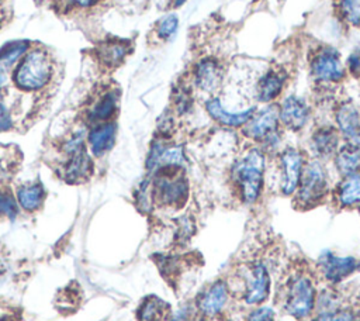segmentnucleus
Listing matches in <instances>:
<instances>
[{
  "mask_svg": "<svg viewBox=\"0 0 360 321\" xmlns=\"http://www.w3.org/2000/svg\"><path fill=\"white\" fill-rule=\"evenodd\" d=\"M52 77V63L42 49L28 51L14 66L13 80L15 86L25 92L45 87Z\"/></svg>",
  "mask_w": 360,
  "mask_h": 321,
  "instance_id": "obj_1",
  "label": "nucleus"
},
{
  "mask_svg": "<svg viewBox=\"0 0 360 321\" xmlns=\"http://www.w3.org/2000/svg\"><path fill=\"white\" fill-rule=\"evenodd\" d=\"M264 173V155L250 149L233 168V177L245 203H255L260 196Z\"/></svg>",
  "mask_w": 360,
  "mask_h": 321,
  "instance_id": "obj_2",
  "label": "nucleus"
},
{
  "mask_svg": "<svg viewBox=\"0 0 360 321\" xmlns=\"http://www.w3.org/2000/svg\"><path fill=\"white\" fill-rule=\"evenodd\" d=\"M326 173L319 162H309L304 165L298 182L297 200L302 207H312L318 204L326 193Z\"/></svg>",
  "mask_w": 360,
  "mask_h": 321,
  "instance_id": "obj_3",
  "label": "nucleus"
},
{
  "mask_svg": "<svg viewBox=\"0 0 360 321\" xmlns=\"http://www.w3.org/2000/svg\"><path fill=\"white\" fill-rule=\"evenodd\" d=\"M180 168H160V175L155 182V196L160 203L167 206H183L187 200V180L180 173Z\"/></svg>",
  "mask_w": 360,
  "mask_h": 321,
  "instance_id": "obj_4",
  "label": "nucleus"
},
{
  "mask_svg": "<svg viewBox=\"0 0 360 321\" xmlns=\"http://www.w3.org/2000/svg\"><path fill=\"white\" fill-rule=\"evenodd\" d=\"M315 301V291L311 279L305 275L295 276L287 287V298H285V310L297 317H307Z\"/></svg>",
  "mask_w": 360,
  "mask_h": 321,
  "instance_id": "obj_5",
  "label": "nucleus"
},
{
  "mask_svg": "<svg viewBox=\"0 0 360 321\" xmlns=\"http://www.w3.org/2000/svg\"><path fill=\"white\" fill-rule=\"evenodd\" d=\"M309 70L315 80L326 83L339 82L345 76V69L340 62V56L330 46L321 48L312 56L309 62Z\"/></svg>",
  "mask_w": 360,
  "mask_h": 321,
  "instance_id": "obj_6",
  "label": "nucleus"
},
{
  "mask_svg": "<svg viewBox=\"0 0 360 321\" xmlns=\"http://www.w3.org/2000/svg\"><path fill=\"white\" fill-rule=\"evenodd\" d=\"M245 279V301L259 304L267 298L270 290V277L267 269L262 263L249 265L243 272Z\"/></svg>",
  "mask_w": 360,
  "mask_h": 321,
  "instance_id": "obj_7",
  "label": "nucleus"
},
{
  "mask_svg": "<svg viewBox=\"0 0 360 321\" xmlns=\"http://www.w3.org/2000/svg\"><path fill=\"white\" fill-rule=\"evenodd\" d=\"M278 121V110L273 106L262 110L245 124V134L249 138L259 141H270L276 137V128Z\"/></svg>",
  "mask_w": 360,
  "mask_h": 321,
  "instance_id": "obj_8",
  "label": "nucleus"
},
{
  "mask_svg": "<svg viewBox=\"0 0 360 321\" xmlns=\"http://www.w3.org/2000/svg\"><path fill=\"white\" fill-rule=\"evenodd\" d=\"M281 166V191L284 194H292L297 190L301 172L304 168V159L297 149H287L280 156Z\"/></svg>",
  "mask_w": 360,
  "mask_h": 321,
  "instance_id": "obj_9",
  "label": "nucleus"
},
{
  "mask_svg": "<svg viewBox=\"0 0 360 321\" xmlns=\"http://www.w3.org/2000/svg\"><path fill=\"white\" fill-rule=\"evenodd\" d=\"M222 77V66L214 58H202L194 66V82L202 92H215L221 86Z\"/></svg>",
  "mask_w": 360,
  "mask_h": 321,
  "instance_id": "obj_10",
  "label": "nucleus"
},
{
  "mask_svg": "<svg viewBox=\"0 0 360 321\" xmlns=\"http://www.w3.org/2000/svg\"><path fill=\"white\" fill-rule=\"evenodd\" d=\"M309 118V108L307 103L295 96L287 97L278 108V120L290 130H301Z\"/></svg>",
  "mask_w": 360,
  "mask_h": 321,
  "instance_id": "obj_11",
  "label": "nucleus"
},
{
  "mask_svg": "<svg viewBox=\"0 0 360 321\" xmlns=\"http://www.w3.org/2000/svg\"><path fill=\"white\" fill-rule=\"evenodd\" d=\"M336 122L349 144L360 146V113L352 103H345L338 108Z\"/></svg>",
  "mask_w": 360,
  "mask_h": 321,
  "instance_id": "obj_12",
  "label": "nucleus"
},
{
  "mask_svg": "<svg viewBox=\"0 0 360 321\" xmlns=\"http://www.w3.org/2000/svg\"><path fill=\"white\" fill-rule=\"evenodd\" d=\"M319 266L325 279L335 283L345 279L356 269V259L350 256L340 258L330 252H325L319 258Z\"/></svg>",
  "mask_w": 360,
  "mask_h": 321,
  "instance_id": "obj_13",
  "label": "nucleus"
},
{
  "mask_svg": "<svg viewBox=\"0 0 360 321\" xmlns=\"http://www.w3.org/2000/svg\"><path fill=\"white\" fill-rule=\"evenodd\" d=\"M205 108H207V113L219 124L222 125H226V127H240V125H245L250 118L252 115L255 114V108L253 107H249L243 111H235V113H231L228 111L219 99H211L205 103Z\"/></svg>",
  "mask_w": 360,
  "mask_h": 321,
  "instance_id": "obj_14",
  "label": "nucleus"
},
{
  "mask_svg": "<svg viewBox=\"0 0 360 321\" xmlns=\"http://www.w3.org/2000/svg\"><path fill=\"white\" fill-rule=\"evenodd\" d=\"M287 75L280 69L267 70L259 80L256 87V97L259 101L269 103L278 97L285 84Z\"/></svg>",
  "mask_w": 360,
  "mask_h": 321,
  "instance_id": "obj_15",
  "label": "nucleus"
},
{
  "mask_svg": "<svg viewBox=\"0 0 360 321\" xmlns=\"http://www.w3.org/2000/svg\"><path fill=\"white\" fill-rule=\"evenodd\" d=\"M226 286L222 282H217L198 296L197 307L205 315H215L222 310V307L226 303Z\"/></svg>",
  "mask_w": 360,
  "mask_h": 321,
  "instance_id": "obj_16",
  "label": "nucleus"
},
{
  "mask_svg": "<svg viewBox=\"0 0 360 321\" xmlns=\"http://www.w3.org/2000/svg\"><path fill=\"white\" fill-rule=\"evenodd\" d=\"M115 131L117 125L111 121L98 124L96 128H93L89 134V145L91 152L97 156L107 152L114 144Z\"/></svg>",
  "mask_w": 360,
  "mask_h": 321,
  "instance_id": "obj_17",
  "label": "nucleus"
},
{
  "mask_svg": "<svg viewBox=\"0 0 360 321\" xmlns=\"http://www.w3.org/2000/svg\"><path fill=\"white\" fill-rule=\"evenodd\" d=\"M91 173V159L84 152V149L73 153L65 166V180L69 183H77L87 179Z\"/></svg>",
  "mask_w": 360,
  "mask_h": 321,
  "instance_id": "obj_18",
  "label": "nucleus"
},
{
  "mask_svg": "<svg viewBox=\"0 0 360 321\" xmlns=\"http://www.w3.org/2000/svg\"><path fill=\"white\" fill-rule=\"evenodd\" d=\"M336 199L340 206L350 207L360 203V173L345 176L336 189Z\"/></svg>",
  "mask_w": 360,
  "mask_h": 321,
  "instance_id": "obj_19",
  "label": "nucleus"
},
{
  "mask_svg": "<svg viewBox=\"0 0 360 321\" xmlns=\"http://www.w3.org/2000/svg\"><path fill=\"white\" fill-rule=\"evenodd\" d=\"M338 142H339L338 132L330 127L319 128L312 135V148L315 153L321 158L332 156L338 149Z\"/></svg>",
  "mask_w": 360,
  "mask_h": 321,
  "instance_id": "obj_20",
  "label": "nucleus"
},
{
  "mask_svg": "<svg viewBox=\"0 0 360 321\" xmlns=\"http://www.w3.org/2000/svg\"><path fill=\"white\" fill-rule=\"evenodd\" d=\"M336 168L343 175L357 173L360 169V146L346 145L336 153Z\"/></svg>",
  "mask_w": 360,
  "mask_h": 321,
  "instance_id": "obj_21",
  "label": "nucleus"
},
{
  "mask_svg": "<svg viewBox=\"0 0 360 321\" xmlns=\"http://www.w3.org/2000/svg\"><path fill=\"white\" fill-rule=\"evenodd\" d=\"M44 197L45 190L39 183L24 184L17 190V201L27 211L37 210L42 204Z\"/></svg>",
  "mask_w": 360,
  "mask_h": 321,
  "instance_id": "obj_22",
  "label": "nucleus"
},
{
  "mask_svg": "<svg viewBox=\"0 0 360 321\" xmlns=\"http://www.w3.org/2000/svg\"><path fill=\"white\" fill-rule=\"evenodd\" d=\"M128 54V45L120 39H111L98 48L100 59L107 66H117L120 65Z\"/></svg>",
  "mask_w": 360,
  "mask_h": 321,
  "instance_id": "obj_23",
  "label": "nucleus"
},
{
  "mask_svg": "<svg viewBox=\"0 0 360 321\" xmlns=\"http://www.w3.org/2000/svg\"><path fill=\"white\" fill-rule=\"evenodd\" d=\"M117 103H118V96L115 92L110 90V92L104 93L98 99V101L93 106V108L90 111V118L100 124H101V121L110 120L112 117V114L115 113Z\"/></svg>",
  "mask_w": 360,
  "mask_h": 321,
  "instance_id": "obj_24",
  "label": "nucleus"
},
{
  "mask_svg": "<svg viewBox=\"0 0 360 321\" xmlns=\"http://www.w3.org/2000/svg\"><path fill=\"white\" fill-rule=\"evenodd\" d=\"M28 42H13L0 51V69L8 72L28 52Z\"/></svg>",
  "mask_w": 360,
  "mask_h": 321,
  "instance_id": "obj_25",
  "label": "nucleus"
},
{
  "mask_svg": "<svg viewBox=\"0 0 360 321\" xmlns=\"http://www.w3.org/2000/svg\"><path fill=\"white\" fill-rule=\"evenodd\" d=\"M163 306L165 303L156 297L146 298L138 311L139 321H156L163 314Z\"/></svg>",
  "mask_w": 360,
  "mask_h": 321,
  "instance_id": "obj_26",
  "label": "nucleus"
},
{
  "mask_svg": "<svg viewBox=\"0 0 360 321\" xmlns=\"http://www.w3.org/2000/svg\"><path fill=\"white\" fill-rule=\"evenodd\" d=\"M177 15L176 14H169L166 17H163L158 27H156V34L162 38V39H170L177 30Z\"/></svg>",
  "mask_w": 360,
  "mask_h": 321,
  "instance_id": "obj_27",
  "label": "nucleus"
},
{
  "mask_svg": "<svg viewBox=\"0 0 360 321\" xmlns=\"http://www.w3.org/2000/svg\"><path fill=\"white\" fill-rule=\"evenodd\" d=\"M340 8L343 17L350 24H360V10L356 0H340Z\"/></svg>",
  "mask_w": 360,
  "mask_h": 321,
  "instance_id": "obj_28",
  "label": "nucleus"
},
{
  "mask_svg": "<svg viewBox=\"0 0 360 321\" xmlns=\"http://www.w3.org/2000/svg\"><path fill=\"white\" fill-rule=\"evenodd\" d=\"M17 203L14 197L8 191L0 193V214L14 218L17 214Z\"/></svg>",
  "mask_w": 360,
  "mask_h": 321,
  "instance_id": "obj_29",
  "label": "nucleus"
},
{
  "mask_svg": "<svg viewBox=\"0 0 360 321\" xmlns=\"http://www.w3.org/2000/svg\"><path fill=\"white\" fill-rule=\"evenodd\" d=\"M315 321H354V315L347 310H335L322 313Z\"/></svg>",
  "mask_w": 360,
  "mask_h": 321,
  "instance_id": "obj_30",
  "label": "nucleus"
},
{
  "mask_svg": "<svg viewBox=\"0 0 360 321\" xmlns=\"http://www.w3.org/2000/svg\"><path fill=\"white\" fill-rule=\"evenodd\" d=\"M248 321H274V313L269 307H260L249 314Z\"/></svg>",
  "mask_w": 360,
  "mask_h": 321,
  "instance_id": "obj_31",
  "label": "nucleus"
},
{
  "mask_svg": "<svg viewBox=\"0 0 360 321\" xmlns=\"http://www.w3.org/2000/svg\"><path fill=\"white\" fill-rule=\"evenodd\" d=\"M191 106V97L186 89L176 93V108L179 113H186Z\"/></svg>",
  "mask_w": 360,
  "mask_h": 321,
  "instance_id": "obj_32",
  "label": "nucleus"
},
{
  "mask_svg": "<svg viewBox=\"0 0 360 321\" xmlns=\"http://www.w3.org/2000/svg\"><path fill=\"white\" fill-rule=\"evenodd\" d=\"M347 68L354 76H360V48L350 54L347 59Z\"/></svg>",
  "mask_w": 360,
  "mask_h": 321,
  "instance_id": "obj_33",
  "label": "nucleus"
},
{
  "mask_svg": "<svg viewBox=\"0 0 360 321\" xmlns=\"http://www.w3.org/2000/svg\"><path fill=\"white\" fill-rule=\"evenodd\" d=\"M11 127V117L8 114V110L0 100V131H6Z\"/></svg>",
  "mask_w": 360,
  "mask_h": 321,
  "instance_id": "obj_34",
  "label": "nucleus"
},
{
  "mask_svg": "<svg viewBox=\"0 0 360 321\" xmlns=\"http://www.w3.org/2000/svg\"><path fill=\"white\" fill-rule=\"evenodd\" d=\"M97 1H98V0H70L72 4H75L76 7H82V8H84V7H91V6H94Z\"/></svg>",
  "mask_w": 360,
  "mask_h": 321,
  "instance_id": "obj_35",
  "label": "nucleus"
},
{
  "mask_svg": "<svg viewBox=\"0 0 360 321\" xmlns=\"http://www.w3.org/2000/svg\"><path fill=\"white\" fill-rule=\"evenodd\" d=\"M184 0H174V3H176V6H180L181 3H183Z\"/></svg>",
  "mask_w": 360,
  "mask_h": 321,
  "instance_id": "obj_36",
  "label": "nucleus"
},
{
  "mask_svg": "<svg viewBox=\"0 0 360 321\" xmlns=\"http://www.w3.org/2000/svg\"><path fill=\"white\" fill-rule=\"evenodd\" d=\"M0 1H1V0H0Z\"/></svg>",
  "mask_w": 360,
  "mask_h": 321,
  "instance_id": "obj_37",
  "label": "nucleus"
}]
</instances>
